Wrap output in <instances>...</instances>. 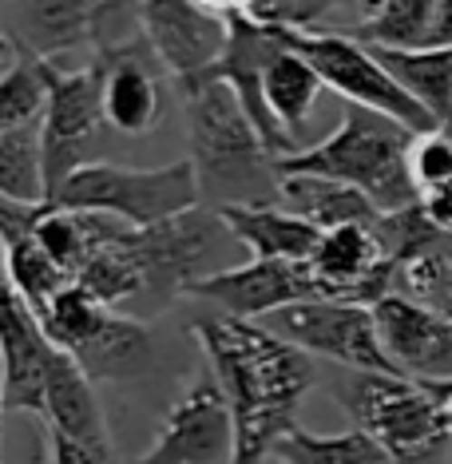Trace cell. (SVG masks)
Instances as JSON below:
<instances>
[{
	"instance_id": "1",
	"label": "cell",
	"mask_w": 452,
	"mask_h": 464,
	"mask_svg": "<svg viewBox=\"0 0 452 464\" xmlns=\"http://www.w3.org/2000/svg\"><path fill=\"white\" fill-rule=\"evenodd\" d=\"M195 342L235 417V464H266L278 440L298 425V405L313 385L310 353L262 322L226 314L198 322Z\"/></svg>"
},
{
	"instance_id": "2",
	"label": "cell",
	"mask_w": 452,
	"mask_h": 464,
	"mask_svg": "<svg viewBox=\"0 0 452 464\" xmlns=\"http://www.w3.org/2000/svg\"><path fill=\"white\" fill-rule=\"evenodd\" d=\"M183 115L191 140V167L203 207H266L282 203V171L235 92L218 80H183Z\"/></svg>"
},
{
	"instance_id": "3",
	"label": "cell",
	"mask_w": 452,
	"mask_h": 464,
	"mask_svg": "<svg viewBox=\"0 0 452 464\" xmlns=\"http://www.w3.org/2000/svg\"><path fill=\"white\" fill-rule=\"evenodd\" d=\"M409 143H413V131L401 128L397 120L350 103L338 128L322 143H310L298 155L282 160L278 171L357 187L385 215H393V210L417 207V187L409 175Z\"/></svg>"
},
{
	"instance_id": "4",
	"label": "cell",
	"mask_w": 452,
	"mask_h": 464,
	"mask_svg": "<svg viewBox=\"0 0 452 464\" xmlns=\"http://www.w3.org/2000/svg\"><path fill=\"white\" fill-rule=\"evenodd\" d=\"M243 246L215 207H195L155 227L128 230V255L139 266L143 298L151 310H163L175 298H187L195 282L230 270V250Z\"/></svg>"
},
{
	"instance_id": "5",
	"label": "cell",
	"mask_w": 452,
	"mask_h": 464,
	"mask_svg": "<svg viewBox=\"0 0 452 464\" xmlns=\"http://www.w3.org/2000/svg\"><path fill=\"white\" fill-rule=\"evenodd\" d=\"M353 429L370 432L397 464H425L452 440L440 401L425 382L401 373H357L338 385Z\"/></svg>"
},
{
	"instance_id": "6",
	"label": "cell",
	"mask_w": 452,
	"mask_h": 464,
	"mask_svg": "<svg viewBox=\"0 0 452 464\" xmlns=\"http://www.w3.org/2000/svg\"><path fill=\"white\" fill-rule=\"evenodd\" d=\"M274 33H278L282 44L302 52V56L313 64V72L322 76L325 88L338 92L341 100H350L353 108L389 115V120H397L413 135L440 128L433 120V111L409 96L405 83L377 60V52L365 44V40L350 36L345 28L333 33V28L302 24V28H274Z\"/></svg>"
},
{
	"instance_id": "7",
	"label": "cell",
	"mask_w": 452,
	"mask_h": 464,
	"mask_svg": "<svg viewBox=\"0 0 452 464\" xmlns=\"http://www.w3.org/2000/svg\"><path fill=\"white\" fill-rule=\"evenodd\" d=\"M52 203L72 210H100L128 227H155L203 207V191H198L191 160L151 167V171L91 160L60 187Z\"/></svg>"
},
{
	"instance_id": "8",
	"label": "cell",
	"mask_w": 452,
	"mask_h": 464,
	"mask_svg": "<svg viewBox=\"0 0 452 464\" xmlns=\"http://www.w3.org/2000/svg\"><path fill=\"white\" fill-rule=\"evenodd\" d=\"M262 325L293 342L298 350L357 369V373H397V365L389 362L381 345V334H377L373 305L318 298L286 305V310L262 318Z\"/></svg>"
},
{
	"instance_id": "9",
	"label": "cell",
	"mask_w": 452,
	"mask_h": 464,
	"mask_svg": "<svg viewBox=\"0 0 452 464\" xmlns=\"http://www.w3.org/2000/svg\"><path fill=\"white\" fill-rule=\"evenodd\" d=\"M103 123V72L96 60H88V68L64 72L60 68L56 83H52L48 111L40 120V151H44V191L48 203L56 191L80 171L91 151Z\"/></svg>"
},
{
	"instance_id": "10",
	"label": "cell",
	"mask_w": 452,
	"mask_h": 464,
	"mask_svg": "<svg viewBox=\"0 0 452 464\" xmlns=\"http://www.w3.org/2000/svg\"><path fill=\"white\" fill-rule=\"evenodd\" d=\"M187 298L215 302L226 318L262 322L270 314L298 302L325 298L322 282L313 278L310 262H282V258H250L243 266H230L223 274L195 282Z\"/></svg>"
},
{
	"instance_id": "11",
	"label": "cell",
	"mask_w": 452,
	"mask_h": 464,
	"mask_svg": "<svg viewBox=\"0 0 452 464\" xmlns=\"http://www.w3.org/2000/svg\"><path fill=\"white\" fill-rule=\"evenodd\" d=\"M139 20L159 68L171 72L178 83L207 76L230 44V20L198 0H143Z\"/></svg>"
},
{
	"instance_id": "12",
	"label": "cell",
	"mask_w": 452,
	"mask_h": 464,
	"mask_svg": "<svg viewBox=\"0 0 452 464\" xmlns=\"http://www.w3.org/2000/svg\"><path fill=\"white\" fill-rule=\"evenodd\" d=\"M131 464H235V417L215 377L175 401L159 440Z\"/></svg>"
},
{
	"instance_id": "13",
	"label": "cell",
	"mask_w": 452,
	"mask_h": 464,
	"mask_svg": "<svg viewBox=\"0 0 452 464\" xmlns=\"http://www.w3.org/2000/svg\"><path fill=\"white\" fill-rule=\"evenodd\" d=\"M274 48H278L274 28H262L246 16H230V44L223 52V60L207 72V80H218L235 92L238 108L255 123L266 151L282 163V160H290V155H298L302 143L274 120V111H270V103H266V92H262V72H266V60L274 56Z\"/></svg>"
},
{
	"instance_id": "14",
	"label": "cell",
	"mask_w": 452,
	"mask_h": 464,
	"mask_svg": "<svg viewBox=\"0 0 452 464\" xmlns=\"http://www.w3.org/2000/svg\"><path fill=\"white\" fill-rule=\"evenodd\" d=\"M373 318L397 373L413 382H452V322L445 314L393 290L373 302Z\"/></svg>"
},
{
	"instance_id": "15",
	"label": "cell",
	"mask_w": 452,
	"mask_h": 464,
	"mask_svg": "<svg viewBox=\"0 0 452 464\" xmlns=\"http://www.w3.org/2000/svg\"><path fill=\"white\" fill-rule=\"evenodd\" d=\"M56 345L13 286H0V365H5V409L44 417V377Z\"/></svg>"
},
{
	"instance_id": "16",
	"label": "cell",
	"mask_w": 452,
	"mask_h": 464,
	"mask_svg": "<svg viewBox=\"0 0 452 464\" xmlns=\"http://www.w3.org/2000/svg\"><path fill=\"white\" fill-rule=\"evenodd\" d=\"M103 72V123L120 135H147L163 115V88L147 40L103 48L91 56Z\"/></svg>"
},
{
	"instance_id": "17",
	"label": "cell",
	"mask_w": 452,
	"mask_h": 464,
	"mask_svg": "<svg viewBox=\"0 0 452 464\" xmlns=\"http://www.w3.org/2000/svg\"><path fill=\"white\" fill-rule=\"evenodd\" d=\"M44 420L52 432L76 440V445L115 460L108 417L96 397V382L76 365V357L64 350H52L48 377H44Z\"/></svg>"
},
{
	"instance_id": "18",
	"label": "cell",
	"mask_w": 452,
	"mask_h": 464,
	"mask_svg": "<svg viewBox=\"0 0 452 464\" xmlns=\"http://www.w3.org/2000/svg\"><path fill=\"white\" fill-rule=\"evenodd\" d=\"M230 235L243 242L255 258H282V262H310L322 242V230L310 218L293 215L282 203L266 207H215Z\"/></svg>"
},
{
	"instance_id": "19",
	"label": "cell",
	"mask_w": 452,
	"mask_h": 464,
	"mask_svg": "<svg viewBox=\"0 0 452 464\" xmlns=\"http://www.w3.org/2000/svg\"><path fill=\"white\" fill-rule=\"evenodd\" d=\"M13 36L40 56L91 44V0H13Z\"/></svg>"
},
{
	"instance_id": "20",
	"label": "cell",
	"mask_w": 452,
	"mask_h": 464,
	"mask_svg": "<svg viewBox=\"0 0 452 464\" xmlns=\"http://www.w3.org/2000/svg\"><path fill=\"white\" fill-rule=\"evenodd\" d=\"M282 207L293 215L310 218L318 230H333L345 223L377 227L385 210L361 195L357 187L333 183V179H313V175H282Z\"/></svg>"
},
{
	"instance_id": "21",
	"label": "cell",
	"mask_w": 452,
	"mask_h": 464,
	"mask_svg": "<svg viewBox=\"0 0 452 464\" xmlns=\"http://www.w3.org/2000/svg\"><path fill=\"white\" fill-rule=\"evenodd\" d=\"M56 76H60L56 60L40 56V52L16 40L13 64L0 72V131L36 128L48 111V96Z\"/></svg>"
},
{
	"instance_id": "22",
	"label": "cell",
	"mask_w": 452,
	"mask_h": 464,
	"mask_svg": "<svg viewBox=\"0 0 452 464\" xmlns=\"http://www.w3.org/2000/svg\"><path fill=\"white\" fill-rule=\"evenodd\" d=\"M147 362H151V330H147L143 318H131V314H120V310H111L103 330L76 353V365L91 382L135 377L143 373Z\"/></svg>"
},
{
	"instance_id": "23",
	"label": "cell",
	"mask_w": 452,
	"mask_h": 464,
	"mask_svg": "<svg viewBox=\"0 0 452 464\" xmlns=\"http://www.w3.org/2000/svg\"><path fill=\"white\" fill-rule=\"evenodd\" d=\"M373 52L405 83L409 96L433 111L440 128H452V48H373Z\"/></svg>"
},
{
	"instance_id": "24",
	"label": "cell",
	"mask_w": 452,
	"mask_h": 464,
	"mask_svg": "<svg viewBox=\"0 0 452 464\" xmlns=\"http://www.w3.org/2000/svg\"><path fill=\"white\" fill-rule=\"evenodd\" d=\"M322 88L325 83H322L318 72H313L310 60L278 40L274 56L266 60V72H262V92H266V103H270V111H274V120L290 135L310 120Z\"/></svg>"
},
{
	"instance_id": "25",
	"label": "cell",
	"mask_w": 452,
	"mask_h": 464,
	"mask_svg": "<svg viewBox=\"0 0 452 464\" xmlns=\"http://www.w3.org/2000/svg\"><path fill=\"white\" fill-rule=\"evenodd\" d=\"M278 460L286 464H397L389 452L377 445L370 432H310L293 425L274 449Z\"/></svg>"
},
{
	"instance_id": "26",
	"label": "cell",
	"mask_w": 452,
	"mask_h": 464,
	"mask_svg": "<svg viewBox=\"0 0 452 464\" xmlns=\"http://www.w3.org/2000/svg\"><path fill=\"white\" fill-rule=\"evenodd\" d=\"M111 318V305L100 302L96 294H91L88 286H80V282H72V286H64L52 298V305L44 314H40V325H44L48 342L56 345V350H64L76 357L83 345L91 342L103 322Z\"/></svg>"
},
{
	"instance_id": "27",
	"label": "cell",
	"mask_w": 452,
	"mask_h": 464,
	"mask_svg": "<svg viewBox=\"0 0 452 464\" xmlns=\"http://www.w3.org/2000/svg\"><path fill=\"white\" fill-rule=\"evenodd\" d=\"M0 198L40 207L44 191V151H40V123L20 131H0Z\"/></svg>"
},
{
	"instance_id": "28",
	"label": "cell",
	"mask_w": 452,
	"mask_h": 464,
	"mask_svg": "<svg viewBox=\"0 0 452 464\" xmlns=\"http://www.w3.org/2000/svg\"><path fill=\"white\" fill-rule=\"evenodd\" d=\"M433 13H437V0H393L381 16L357 20L345 33L373 48H428Z\"/></svg>"
},
{
	"instance_id": "29",
	"label": "cell",
	"mask_w": 452,
	"mask_h": 464,
	"mask_svg": "<svg viewBox=\"0 0 452 464\" xmlns=\"http://www.w3.org/2000/svg\"><path fill=\"white\" fill-rule=\"evenodd\" d=\"M417 207L440 235H452V179L448 183H437V187H425V191L417 195Z\"/></svg>"
},
{
	"instance_id": "30",
	"label": "cell",
	"mask_w": 452,
	"mask_h": 464,
	"mask_svg": "<svg viewBox=\"0 0 452 464\" xmlns=\"http://www.w3.org/2000/svg\"><path fill=\"white\" fill-rule=\"evenodd\" d=\"M44 445H48V464H115L108 457H100V452L76 445V440L60 437V432H44Z\"/></svg>"
},
{
	"instance_id": "31",
	"label": "cell",
	"mask_w": 452,
	"mask_h": 464,
	"mask_svg": "<svg viewBox=\"0 0 452 464\" xmlns=\"http://www.w3.org/2000/svg\"><path fill=\"white\" fill-rule=\"evenodd\" d=\"M428 48H452V0H437L433 36H428Z\"/></svg>"
},
{
	"instance_id": "32",
	"label": "cell",
	"mask_w": 452,
	"mask_h": 464,
	"mask_svg": "<svg viewBox=\"0 0 452 464\" xmlns=\"http://www.w3.org/2000/svg\"><path fill=\"white\" fill-rule=\"evenodd\" d=\"M203 8H210V13H218V16H255L258 13V5L262 0H198Z\"/></svg>"
},
{
	"instance_id": "33",
	"label": "cell",
	"mask_w": 452,
	"mask_h": 464,
	"mask_svg": "<svg viewBox=\"0 0 452 464\" xmlns=\"http://www.w3.org/2000/svg\"><path fill=\"white\" fill-rule=\"evenodd\" d=\"M433 389V397L440 401V409H445V420H448V432H452V382H425Z\"/></svg>"
},
{
	"instance_id": "34",
	"label": "cell",
	"mask_w": 452,
	"mask_h": 464,
	"mask_svg": "<svg viewBox=\"0 0 452 464\" xmlns=\"http://www.w3.org/2000/svg\"><path fill=\"white\" fill-rule=\"evenodd\" d=\"M389 5H393V0H357V8H361V20H373V16H381Z\"/></svg>"
},
{
	"instance_id": "35",
	"label": "cell",
	"mask_w": 452,
	"mask_h": 464,
	"mask_svg": "<svg viewBox=\"0 0 452 464\" xmlns=\"http://www.w3.org/2000/svg\"><path fill=\"white\" fill-rule=\"evenodd\" d=\"M0 286H13V282H8V255H5V238H0Z\"/></svg>"
},
{
	"instance_id": "36",
	"label": "cell",
	"mask_w": 452,
	"mask_h": 464,
	"mask_svg": "<svg viewBox=\"0 0 452 464\" xmlns=\"http://www.w3.org/2000/svg\"><path fill=\"white\" fill-rule=\"evenodd\" d=\"M0 397H5V365H0Z\"/></svg>"
},
{
	"instance_id": "37",
	"label": "cell",
	"mask_w": 452,
	"mask_h": 464,
	"mask_svg": "<svg viewBox=\"0 0 452 464\" xmlns=\"http://www.w3.org/2000/svg\"><path fill=\"white\" fill-rule=\"evenodd\" d=\"M310 8H313V16H322V13H318V5H313V0H310Z\"/></svg>"
},
{
	"instance_id": "38",
	"label": "cell",
	"mask_w": 452,
	"mask_h": 464,
	"mask_svg": "<svg viewBox=\"0 0 452 464\" xmlns=\"http://www.w3.org/2000/svg\"><path fill=\"white\" fill-rule=\"evenodd\" d=\"M0 417H5V397H0Z\"/></svg>"
},
{
	"instance_id": "39",
	"label": "cell",
	"mask_w": 452,
	"mask_h": 464,
	"mask_svg": "<svg viewBox=\"0 0 452 464\" xmlns=\"http://www.w3.org/2000/svg\"><path fill=\"white\" fill-rule=\"evenodd\" d=\"M44 464H48V449H44Z\"/></svg>"
},
{
	"instance_id": "40",
	"label": "cell",
	"mask_w": 452,
	"mask_h": 464,
	"mask_svg": "<svg viewBox=\"0 0 452 464\" xmlns=\"http://www.w3.org/2000/svg\"><path fill=\"white\" fill-rule=\"evenodd\" d=\"M278 464H286V460H278Z\"/></svg>"
}]
</instances>
